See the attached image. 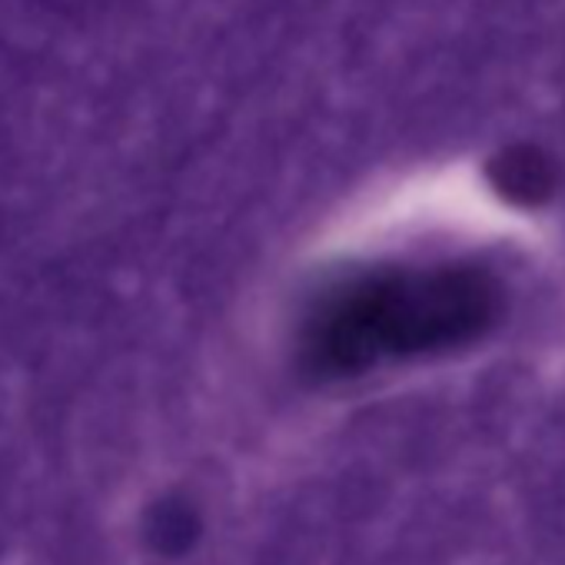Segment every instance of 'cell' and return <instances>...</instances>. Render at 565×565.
<instances>
[{"mask_svg":"<svg viewBox=\"0 0 565 565\" xmlns=\"http://www.w3.org/2000/svg\"><path fill=\"white\" fill-rule=\"evenodd\" d=\"M505 310L502 282L479 266L449 263L393 269L363 279L330 313L320 363L356 373L380 360H403L466 347L486 337Z\"/></svg>","mask_w":565,"mask_h":565,"instance_id":"obj_1","label":"cell"},{"mask_svg":"<svg viewBox=\"0 0 565 565\" xmlns=\"http://www.w3.org/2000/svg\"><path fill=\"white\" fill-rule=\"evenodd\" d=\"M486 177L495 196H502L509 206L535 210L545 206L558 190V170L555 160L539 143H509L502 147L489 163Z\"/></svg>","mask_w":565,"mask_h":565,"instance_id":"obj_2","label":"cell"},{"mask_svg":"<svg viewBox=\"0 0 565 565\" xmlns=\"http://www.w3.org/2000/svg\"><path fill=\"white\" fill-rule=\"evenodd\" d=\"M160 529V545H183L190 539V515L183 509H163V522H157Z\"/></svg>","mask_w":565,"mask_h":565,"instance_id":"obj_3","label":"cell"}]
</instances>
